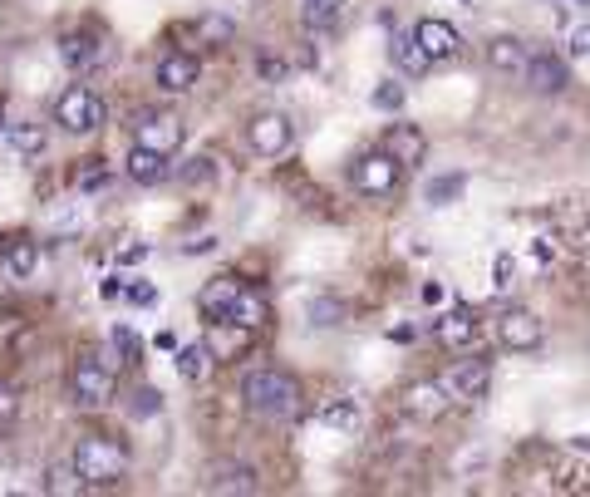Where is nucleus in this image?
Segmentation results:
<instances>
[{
	"label": "nucleus",
	"instance_id": "aec40b11",
	"mask_svg": "<svg viewBox=\"0 0 590 497\" xmlns=\"http://www.w3.org/2000/svg\"><path fill=\"white\" fill-rule=\"evenodd\" d=\"M59 60L69 64L74 74H84V69H94V64L104 60V45L94 35H64L59 40Z\"/></svg>",
	"mask_w": 590,
	"mask_h": 497
},
{
	"label": "nucleus",
	"instance_id": "393cba45",
	"mask_svg": "<svg viewBox=\"0 0 590 497\" xmlns=\"http://www.w3.org/2000/svg\"><path fill=\"white\" fill-rule=\"evenodd\" d=\"M177 183L182 187H212L217 183V163H212L207 153H197V158H187V163L177 168Z\"/></svg>",
	"mask_w": 590,
	"mask_h": 497
},
{
	"label": "nucleus",
	"instance_id": "9d476101",
	"mask_svg": "<svg viewBox=\"0 0 590 497\" xmlns=\"http://www.w3.org/2000/svg\"><path fill=\"white\" fill-rule=\"evenodd\" d=\"M413 40H418V50L428 55V64H448L463 55V35H458V25H448V20H418L413 25Z\"/></svg>",
	"mask_w": 590,
	"mask_h": 497
},
{
	"label": "nucleus",
	"instance_id": "ea45409f",
	"mask_svg": "<svg viewBox=\"0 0 590 497\" xmlns=\"http://www.w3.org/2000/svg\"><path fill=\"white\" fill-rule=\"evenodd\" d=\"M128 301H138V306H153V301H158V291H153V286H128Z\"/></svg>",
	"mask_w": 590,
	"mask_h": 497
},
{
	"label": "nucleus",
	"instance_id": "4c0bfd02",
	"mask_svg": "<svg viewBox=\"0 0 590 497\" xmlns=\"http://www.w3.org/2000/svg\"><path fill=\"white\" fill-rule=\"evenodd\" d=\"M566 50H571L576 60H586L590 55V25H576V30L566 35Z\"/></svg>",
	"mask_w": 590,
	"mask_h": 497
},
{
	"label": "nucleus",
	"instance_id": "79ce46f5",
	"mask_svg": "<svg viewBox=\"0 0 590 497\" xmlns=\"http://www.w3.org/2000/svg\"><path fill=\"white\" fill-rule=\"evenodd\" d=\"M443 296H448V291H443L438 281H428V286H423V301H428V306H443Z\"/></svg>",
	"mask_w": 590,
	"mask_h": 497
},
{
	"label": "nucleus",
	"instance_id": "f3484780",
	"mask_svg": "<svg viewBox=\"0 0 590 497\" xmlns=\"http://www.w3.org/2000/svg\"><path fill=\"white\" fill-rule=\"evenodd\" d=\"M128 178L138 187H158L173 178V158L168 153H153V148H138L133 143V153H128Z\"/></svg>",
	"mask_w": 590,
	"mask_h": 497
},
{
	"label": "nucleus",
	"instance_id": "423d86ee",
	"mask_svg": "<svg viewBox=\"0 0 590 497\" xmlns=\"http://www.w3.org/2000/svg\"><path fill=\"white\" fill-rule=\"evenodd\" d=\"M497 345L502 350H512V355H531V350H541V340H546V325H541V315L536 311H522V306H507V311L497 315Z\"/></svg>",
	"mask_w": 590,
	"mask_h": 497
},
{
	"label": "nucleus",
	"instance_id": "37998d69",
	"mask_svg": "<svg viewBox=\"0 0 590 497\" xmlns=\"http://www.w3.org/2000/svg\"><path fill=\"white\" fill-rule=\"evenodd\" d=\"M566 5H576V10H590V0H566Z\"/></svg>",
	"mask_w": 590,
	"mask_h": 497
},
{
	"label": "nucleus",
	"instance_id": "cd10ccee",
	"mask_svg": "<svg viewBox=\"0 0 590 497\" xmlns=\"http://www.w3.org/2000/svg\"><path fill=\"white\" fill-rule=\"evenodd\" d=\"M197 40H207V45H232L236 25L227 15H202V20H197Z\"/></svg>",
	"mask_w": 590,
	"mask_h": 497
},
{
	"label": "nucleus",
	"instance_id": "c03bdc74",
	"mask_svg": "<svg viewBox=\"0 0 590 497\" xmlns=\"http://www.w3.org/2000/svg\"><path fill=\"white\" fill-rule=\"evenodd\" d=\"M0 128H5V119H0Z\"/></svg>",
	"mask_w": 590,
	"mask_h": 497
},
{
	"label": "nucleus",
	"instance_id": "412c9836",
	"mask_svg": "<svg viewBox=\"0 0 590 497\" xmlns=\"http://www.w3.org/2000/svg\"><path fill=\"white\" fill-rule=\"evenodd\" d=\"M345 10H350V0H300L305 30H335L345 20Z\"/></svg>",
	"mask_w": 590,
	"mask_h": 497
},
{
	"label": "nucleus",
	"instance_id": "473e14b6",
	"mask_svg": "<svg viewBox=\"0 0 590 497\" xmlns=\"http://www.w3.org/2000/svg\"><path fill=\"white\" fill-rule=\"evenodd\" d=\"M99 187H109V168H104L99 158H89V163L79 168V192H99Z\"/></svg>",
	"mask_w": 590,
	"mask_h": 497
},
{
	"label": "nucleus",
	"instance_id": "20e7f679",
	"mask_svg": "<svg viewBox=\"0 0 590 497\" xmlns=\"http://www.w3.org/2000/svg\"><path fill=\"white\" fill-rule=\"evenodd\" d=\"M104 99L89 89V84H69L64 94L55 99V124L64 133H94V128H104Z\"/></svg>",
	"mask_w": 590,
	"mask_h": 497
},
{
	"label": "nucleus",
	"instance_id": "39448f33",
	"mask_svg": "<svg viewBox=\"0 0 590 497\" xmlns=\"http://www.w3.org/2000/svg\"><path fill=\"white\" fill-rule=\"evenodd\" d=\"M133 143L173 158L177 148L187 143V124H182L177 114H168V109H148V114H138V119H133Z\"/></svg>",
	"mask_w": 590,
	"mask_h": 497
},
{
	"label": "nucleus",
	"instance_id": "a211bd4d",
	"mask_svg": "<svg viewBox=\"0 0 590 497\" xmlns=\"http://www.w3.org/2000/svg\"><path fill=\"white\" fill-rule=\"evenodd\" d=\"M482 55H487V69H492V74H522L531 50L517 40V35H492Z\"/></svg>",
	"mask_w": 590,
	"mask_h": 497
},
{
	"label": "nucleus",
	"instance_id": "4468645a",
	"mask_svg": "<svg viewBox=\"0 0 590 497\" xmlns=\"http://www.w3.org/2000/svg\"><path fill=\"white\" fill-rule=\"evenodd\" d=\"M197 74H202V64L197 55H187V50H168L158 69H153V79H158V89L163 94H187V89H197Z\"/></svg>",
	"mask_w": 590,
	"mask_h": 497
},
{
	"label": "nucleus",
	"instance_id": "6ab92c4d",
	"mask_svg": "<svg viewBox=\"0 0 590 497\" xmlns=\"http://www.w3.org/2000/svg\"><path fill=\"white\" fill-rule=\"evenodd\" d=\"M477 335H482V325H477L468 311H448L438 320V340H443L448 350H472Z\"/></svg>",
	"mask_w": 590,
	"mask_h": 497
},
{
	"label": "nucleus",
	"instance_id": "f704fd0d",
	"mask_svg": "<svg viewBox=\"0 0 590 497\" xmlns=\"http://www.w3.org/2000/svg\"><path fill=\"white\" fill-rule=\"evenodd\" d=\"M458 192H463V178L453 173V178H438V183H428V202H433V207H443V202H453Z\"/></svg>",
	"mask_w": 590,
	"mask_h": 497
},
{
	"label": "nucleus",
	"instance_id": "f03ea898",
	"mask_svg": "<svg viewBox=\"0 0 590 497\" xmlns=\"http://www.w3.org/2000/svg\"><path fill=\"white\" fill-rule=\"evenodd\" d=\"M128 448L109 434H84L74 443V458L69 468L79 473V488H118L128 478Z\"/></svg>",
	"mask_w": 590,
	"mask_h": 497
},
{
	"label": "nucleus",
	"instance_id": "2eb2a0df",
	"mask_svg": "<svg viewBox=\"0 0 590 497\" xmlns=\"http://www.w3.org/2000/svg\"><path fill=\"white\" fill-rule=\"evenodd\" d=\"M246 291V281H236V276H217V281H207L202 286V296H197V311L207 315V320H217V325H227V315H232L236 296Z\"/></svg>",
	"mask_w": 590,
	"mask_h": 497
},
{
	"label": "nucleus",
	"instance_id": "a19ab883",
	"mask_svg": "<svg viewBox=\"0 0 590 497\" xmlns=\"http://www.w3.org/2000/svg\"><path fill=\"white\" fill-rule=\"evenodd\" d=\"M502 286H512V261H507V256H497V291H502Z\"/></svg>",
	"mask_w": 590,
	"mask_h": 497
},
{
	"label": "nucleus",
	"instance_id": "a878e982",
	"mask_svg": "<svg viewBox=\"0 0 590 497\" xmlns=\"http://www.w3.org/2000/svg\"><path fill=\"white\" fill-rule=\"evenodd\" d=\"M207 370H212V350L207 345H182L177 350V374L182 379H207Z\"/></svg>",
	"mask_w": 590,
	"mask_h": 497
},
{
	"label": "nucleus",
	"instance_id": "c756f323",
	"mask_svg": "<svg viewBox=\"0 0 590 497\" xmlns=\"http://www.w3.org/2000/svg\"><path fill=\"white\" fill-rule=\"evenodd\" d=\"M128 414H133V419H153V414H163V394H158V389H148V384H143V389H133Z\"/></svg>",
	"mask_w": 590,
	"mask_h": 497
},
{
	"label": "nucleus",
	"instance_id": "7c9ffc66",
	"mask_svg": "<svg viewBox=\"0 0 590 497\" xmlns=\"http://www.w3.org/2000/svg\"><path fill=\"white\" fill-rule=\"evenodd\" d=\"M20 424V389L15 384H0V438Z\"/></svg>",
	"mask_w": 590,
	"mask_h": 497
},
{
	"label": "nucleus",
	"instance_id": "0eeeda50",
	"mask_svg": "<svg viewBox=\"0 0 590 497\" xmlns=\"http://www.w3.org/2000/svg\"><path fill=\"white\" fill-rule=\"evenodd\" d=\"M399 178H404V168H399L384 148H379V153H364V158L354 163V173H350L354 192H364V197H394Z\"/></svg>",
	"mask_w": 590,
	"mask_h": 497
},
{
	"label": "nucleus",
	"instance_id": "7ed1b4c3",
	"mask_svg": "<svg viewBox=\"0 0 590 497\" xmlns=\"http://www.w3.org/2000/svg\"><path fill=\"white\" fill-rule=\"evenodd\" d=\"M114 365L104 360V355H79L74 360V374H69V394H74V404L79 409H109L114 404Z\"/></svg>",
	"mask_w": 590,
	"mask_h": 497
},
{
	"label": "nucleus",
	"instance_id": "c85d7f7f",
	"mask_svg": "<svg viewBox=\"0 0 590 497\" xmlns=\"http://www.w3.org/2000/svg\"><path fill=\"white\" fill-rule=\"evenodd\" d=\"M10 148H15L20 158H40V153H45V128H30V124L10 128Z\"/></svg>",
	"mask_w": 590,
	"mask_h": 497
},
{
	"label": "nucleus",
	"instance_id": "bb28decb",
	"mask_svg": "<svg viewBox=\"0 0 590 497\" xmlns=\"http://www.w3.org/2000/svg\"><path fill=\"white\" fill-rule=\"evenodd\" d=\"M320 419H325L330 429H345V434L359 429V409H354V399H330V404L320 409Z\"/></svg>",
	"mask_w": 590,
	"mask_h": 497
},
{
	"label": "nucleus",
	"instance_id": "1a4fd4ad",
	"mask_svg": "<svg viewBox=\"0 0 590 497\" xmlns=\"http://www.w3.org/2000/svg\"><path fill=\"white\" fill-rule=\"evenodd\" d=\"M448 409H453V394L443 389V379H418L404 389V414L413 424H438Z\"/></svg>",
	"mask_w": 590,
	"mask_h": 497
},
{
	"label": "nucleus",
	"instance_id": "e433bc0d",
	"mask_svg": "<svg viewBox=\"0 0 590 497\" xmlns=\"http://www.w3.org/2000/svg\"><path fill=\"white\" fill-rule=\"evenodd\" d=\"M114 350L123 355V360H138V350H143V345H138V335H133L128 325H114Z\"/></svg>",
	"mask_w": 590,
	"mask_h": 497
},
{
	"label": "nucleus",
	"instance_id": "6e6552de",
	"mask_svg": "<svg viewBox=\"0 0 590 497\" xmlns=\"http://www.w3.org/2000/svg\"><path fill=\"white\" fill-rule=\"evenodd\" d=\"M246 143L261 153V158H286L295 143V124L286 114H276V109H266V114H256L251 124H246Z\"/></svg>",
	"mask_w": 590,
	"mask_h": 497
},
{
	"label": "nucleus",
	"instance_id": "f257e3e1",
	"mask_svg": "<svg viewBox=\"0 0 590 497\" xmlns=\"http://www.w3.org/2000/svg\"><path fill=\"white\" fill-rule=\"evenodd\" d=\"M241 404L266 424H291L300 414V384L286 370H251L241 379Z\"/></svg>",
	"mask_w": 590,
	"mask_h": 497
},
{
	"label": "nucleus",
	"instance_id": "9b49d317",
	"mask_svg": "<svg viewBox=\"0 0 590 497\" xmlns=\"http://www.w3.org/2000/svg\"><path fill=\"white\" fill-rule=\"evenodd\" d=\"M443 389L453 394V404H472V399H487V389H492V365L487 360H458L453 370L443 374Z\"/></svg>",
	"mask_w": 590,
	"mask_h": 497
},
{
	"label": "nucleus",
	"instance_id": "f8f14e48",
	"mask_svg": "<svg viewBox=\"0 0 590 497\" xmlns=\"http://www.w3.org/2000/svg\"><path fill=\"white\" fill-rule=\"evenodd\" d=\"M522 79L531 84V94H561L571 84V64L566 55H551V50H531Z\"/></svg>",
	"mask_w": 590,
	"mask_h": 497
},
{
	"label": "nucleus",
	"instance_id": "72a5a7b5",
	"mask_svg": "<svg viewBox=\"0 0 590 497\" xmlns=\"http://www.w3.org/2000/svg\"><path fill=\"white\" fill-rule=\"evenodd\" d=\"M340 301H330V296H320V301H310V325H340Z\"/></svg>",
	"mask_w": 590,
	"mask_h": 497
},
{
	"label": "nucleus",
	"instance_id": "5701e85b",
	"mask_svg": "<svg viewBox=\"0 0 590 497\" xmlns=\"http://www.w3.org/2000/svg\"><path fill=\"white\" fill-rule=\"evenodd\" d=\"M35 266H40V247L35 242H10V251H5V276L10 281H30Z\"/></svg>",
	"mask_w": 590,
	"mask_h": 497
},
{
	"label": "nucleus",
	"instance_id": "c9c22d12",
	"mask_svg": "<svg viewBox=\"0 0 590 497\" xmlns=\"http://www.w3.org/2000/svg\"><path fill=\"white\" fill-rule=\"evenodd\" d=\"M45 493H79V473H74V468H50Z\"/></svg>",
	"mask_w": 590,
	"mask_h": 497
},
{
	"label": "nucleus",
	"instance_id": "b1692460",
	"mask_svg": "<svg viewBox=\"0 0 590 497\" xmlns=\"http://www.w3.org/2000/svg\"><path fill=\"white\" fill-rule=\"evenodd\" d=\"M227 325H241V330H256V325H266V301L246 286L241 296H236V306L232 315H227Z\"/></svg>",
	"mask_w": 590,
	"mask_h": 497
},
{
	"label": "nucleus",
	"instance_id": "58836bf2",
	"mask_svg": "<svg viewBox=\"0 0 590 497\" xmlns=\"http://www.w3.org/2000/svg\"><path fill=\"white\" fill-rule=\"evenodd\" d=\"M256 69H261V79H271V84L291 74V64H286V60H271V55H261V64H256Z\"/></svg>",
	"mask_w": 590,
	"mask_h": 497
},
{
	"label": "nucleus",
	"instance_id": "2f4dec72",
	"mask_svg": "<svg viewBox=\"0 0 590 497\" xmlns=\"http://www.w3.org/2000/svg\"><path fill=\"white\" fill-rule=\"evenodd\" d=\"M374 109H384V114H399V109H404V84L384 79V84L374 89Z\"/></svg>",
	"mask_w": 590,
	"mask_h": 497
},
{
	"label": "nucleus",
	"instance_id": "ddd939ff",
	"mask_svg": "<svg viewBox=\"0 0 590 497\" xmlns=\"http://www.w3.org/2000/svg\"><path fill=\"white\" fill-rule=\"evenodd\" d=\"M384 153L409 173V168H423L428 163V138L418 124H389V138H384Z\"/></svg>",
	"mask_w": 590,
	"mask_h": 497
},
{
	"label": "nucleus",
	"instance_id": "4be33fe9",
	"mask_svg": "<svg viewBox=\"0 0 590 497\" xmlns=\"http://www.w3.org/2000/svg\"><path fill=\"white\" fill-rule=\"evenodd\" d=\"M389 55H394V64H399L404 74H428V69H433V64H428V55L418 50L413 30H394V40H389Z\"/></svg>",
	"mask_w": 590,
	"mask_h": 497
},
{
	"label": "nucleus",
	"instance_id": "dca6fc26",
	"mask_svg": "<svg viewBox=\"0 0 590 497\" xmlns=\"http://www.w3.org/2000/svg\"><path fill=\"white\" fill-rule=\"evenodd\" d=\"M207 493H217V497H251V493H261V478H256V468H246V463H222V468H212Z\"/></svg>",
	"mask_w": 590,
	"mask_h": 497
}]
</instances>
